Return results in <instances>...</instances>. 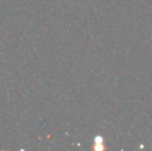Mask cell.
Instances as JSON below:
<instances>
[{"label": "cell", "instance_id": "6da1fadb", "mask_svg": "<svg viewBox=\"0 0 152 151\" xmlns=\"http://www.w3.org/2000/svg\"><path fill=\"white\" fill-rule=\"evenodd\" d=\"M93 149L95 151H102L106 150V146L104 143V139L100 136H97L94 139V143H93Z\"/></svg>", "mask_w": 152, "mask_h": 151}]
</instances>
